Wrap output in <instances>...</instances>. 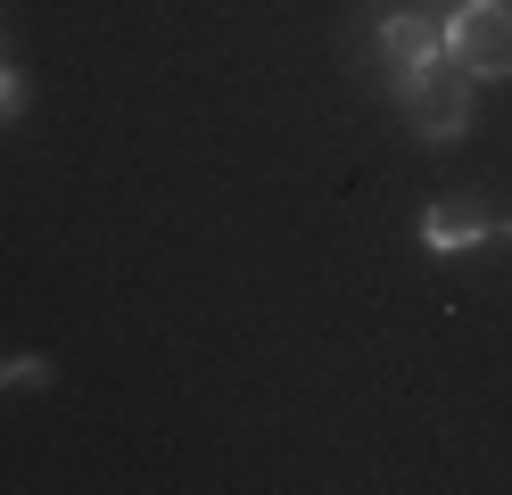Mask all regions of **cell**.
I'll use <instances>...</instances> for the list:
<instances>
[{
	"mask_svg": "<svg viewBox=\"0 0 512 495\" xmlns=\"http://www.w3.org/2000/svg\"><path fill=\"white\" fill-rule=\"evenodd\" d=\"M0 388H9V363H0Z\"/></svg>",
	"mask_w": 512,
	"mask_h": 495,
	"instance_id": "obj_6",
	"label": "cell"
},
{
	"mask_svg": "<svg viewBox=\"0 0 512 495\" xmlns=\"http://www.w3.org/2000/svg\"><path fill=\"white\" fill-rule=\"evenodd\" d=\"M488 231H504V223H488L479 198H438L430 223H422V240H430V248H471V240H488Z\"/></svg>",
	"mask_w": 512,
	"mask_h": 495,
	"instance_id": "obj_4",
	"label": "cell"
},
{
	"mask_svg": "<svg viewBox=\"0 0 512 495\" xmlns=\"http://www.w3.org/2000/svg\"><path fill=\"white\" fill-rule=\"evenodd\" d=\"M0 116H17V75L0 66Z\"/></svg>",
	"mask_w": 512,
	"mask_h": 495,
	"instance_id": "obj_5",
	"label": "cell"
},
{
	"mask_svg": "<svg viewBox=\"0 0 512 495\" xmlns=\"http://www.w3.org/2000/svg\"><path fill=\"white\" fill-rule=\"evenodd\" d=\"M446 42L471 75H512V0H463Z\"/></svg>",
	"mask_w": 512,
	"mask_h": 495,
	"instance_id": "obj_1",
	"label": "cell"
},
{
	"mask_svg": "<svg viewBox=\"0 0 512 495\" xmlns=\"http://www.w3.org/2000/svg\"><path fill=\"white\" fill-rule=\"evenodd\" d=\"M380 50H389L405 75H413V66H438L446 25H438V17H422V9H389V17H380Z\"/></svg>",
	"mask_w": 512,
	"mask_h": 495,
	"instance_id": "obj_3",
	"label": "cell"
},
{
	"mask_svg": "<svg viewBox=\"0 0 512 495\" xmlns=\"http://www.w3.org/2000/svg\"><path fill=\"white\" fill-rule=\"evenodd\" d=\"M405 116H413L422 141H455V132L471 124V91L446 75V66H413L405 75Z\"/></svg>",
	"mask_w": 512,
	"mask_h": 495,
	"instance_id": "obj_2",
	"label": "cell"
}]
</instances>
